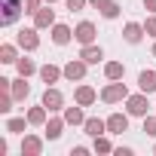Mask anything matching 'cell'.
I'll use <instances>...</instances> for the list:
<instances>
[{
  "mask_svg": "<svg viewBox=\"0 0 156 156\" xmlns=\"http://www.w3.org/2000/svg\"><path fill=\"white\" fill-rule=\"evenodd\" d=\"M28 122L31 126H46V119H49V110L43 107V104H37V107H28Z\"/></svg>",
  "mask_w": 156,
  "mask_h": 156,
  "instance_id": "cell-21",
  "label": "cell"
},
{
  "mask_svg": "<svg viewBox=\"0 0 156 156\" xmlns=\"http://www.w3.org/2000/svg\"><path fill=\"white\" fill-rule=\"evenodd\" d=\"M153 153H156V144H153Z\"/></svg>",
  "mask_w": 156,
  "mask_h": 156,
  "instance_id": "cell-39",
  "label": "cell"
},
{
  "mask_svg": "<svg viewBox=\"0 0 156 156\" xmlns=\"http://www.w3.org/2000/svg\"><path fill=\"white\" fill-rule=\"evenodd\" d=\"M40 104H43L49 113H58V110H64V95H61V89H55V86H46V92H43Z\"/></svg>",
  "mask_w": 156,
  "mask_h": 156,
  "instance_id": "cell-6",
  "label": "cell"
},
{
  "mask_svg": "<svg viewBox=\"0 0 156 156\" xmlns=\"http://www.w3.org/2000/svg\"><path fill=\"white\" fill-rule=\"evenodd\" d=\"M12 98L16 101H25L28 95H31V86H28V76H16V80H12Z\"/></svg>",
  "mask_w": 156,
  "mask_h": 156,
  "instance_id": "cell-20",
  "label": "cell"
},
{
  "mask_svg": "<svg viewBox=\"0 0 156 156\" xmlns=\"http://www.w3.org/2000/svg\"><path fill=\"white\" fill-rule=\"evenodd\" d=\"M16 70H19V76H34V73H40V67L34 64V58H25V55H19Z\"/></svg>",
  "mask_w": 156,
  "mask_h": 156,
  "instance_id": "cell-23",
  "label": "cell"
},
{
  "mask_svg": "<svg viewBox=\"0 0 156 156\" xmlns=\"http://www.w3.org/2000/svg\"><path fill=\"white\" fill-rule=\"evenodd\" d=\"M19 43H3V46H0V61H3V64H16L19 61Z\"/></svg>",
  "mask_w": 156,
  "mask_h": 156,
  "instance_id": "cell-22",
  "label": "cell"
},
{
  "mask_svg": "<svg viewBox=\"0 0 156 156\" xmlns=\"http://www.w3.org/2000/svg\"><path fill=\"white\" fill-rule=\"evenodd\" d=\"M132 92H129V86L122 83V80H107V86L101 89V101L104 104H119V101H126Z\"/></svg>",
  "mask_w": 156,
  "mask_h": 156,
  "instance_id": "cell-2",
  "label": "cell"
},
{
  "mask_svg": "<svg viewBox=\"0 0 156 156\" xmlns=\"http://www.w3.org/2000/svg\"><path fill=\"white\" fill-rule=\"evenodd\" d=\"M28 126H31L28 116H9V119H6V132H9V135H25Z\"/></svg>",
  "mask_w": 156,
  "mask_h": 156,
  "instance_id": "cell-24",
  "label": "cell"
},
{
  "mask_svg": "<svg viewBox=\"0 0 156 156\" xmlns=\"http://www.w3.org/2000/svg\"><path fill=\"white\" fill-rule=\"evenodd\" d=\"M25 12V0H3V16H0V25L9 28L16 25V19Z\"/></svg>",
  "mask_w": 156,
  "mask_h": 156,
  "instance_id": "cell-7",
  "label": "cell"
},
{
  "mask_svg": "<svg viewBox=\"0 0 156 156\" xmlns=\"http://www.w3.org/2000/svg\"><path fill=\"white\" fill-rule=\"evenodd\" d=\"M92 150L95 153H113V141L107 135H98V138H92Z\"/></svg>",
  "mask_w": 156,
  "mask_h": 156,
  "instance_id": "cell-26",
  "label": "cell"
},
{
  "mask_svg": "<svg viewBox=\"0 0 156 156\" xmlns=\"http://www.w3.org/2000/svg\"><path fill=\"white\" fill-rule=\"evenodd\" d=\"M138 89H141V92H147V95H153V92H156V70H153V67L138 73Z\"/></svg>",
  "mask_w": 156,
  "mask_h": 156,
  "instance_id": "cell-19",
  "label": "cell"
},
{
  "mask_svg": "<svg viewBox=\"0 0 156 156\" xmlns=\"http://www.w3.org/2000/svg\"><path fill=\"white\" fill-rule=\"evenodd\" d=\"M104 76H107V80H122V76H126V64L122 61H107L104 64Z\"/></svg>",
  "mask_w": 156,
  "mask_h": 156,
  "instance_id": "cell-25",
  "label": "cell"
},
{
  "mask_svg": "<svg viewBox=\"0 0 156 156\" xmlns=\"http://www.w3.org/2000/svg\"><path fill=\"white\" fill-rule=\"evenodd\" d=\"M144 31H147L150 40H156V12H150V16L144 19Z\"/></svg>",
  "mask_w": 156,
  "mask_h": 156,
  "instance_id": "cell-29",
  "label": "cell"
},
{
  "mask_svg": "<svg viewBox=\"0 0 156 156\" xmlns=\"http://www.w3.org/2000/svg\"><path fill=\"white\" fill-rule=\"evenodd\" d=\"M12 104H16L12 92H0V113H9V110H12Z\"/></svg>",
  "mask_w": 156,
  "mask_h": 156,
  "instance_id": "cell-28",
  "label": "cell"
},
{
  "mask_svg": "<svg viewBox=\"0 0 156 156\" xmlns=\"http://www.w3.org/2000/svg\"><path fill=\"white\" fill-rule=\"evenodd\" d=\"M144 22H126L122 25V40L129 43V46H138L141 40H144Z\"/></svg>",
  "mask_w": 156,
  "mask_h": 156,
  "instance_id": "cell-10",
  "label": "cell"
},
{
  "mask_svg": "<svg viewBox=\"0 0 156 156\" xmlns=\"http://www.w3.org/2000/svg\"><path fill=\"white\" fill-rule=\"evenodd\" d=\"M95 37H98V28H95V22H89V19H83L80 25L73 28V40L80 43V46H89V43H95Z\"/></svg>",
  "mask_w": 156,
  "mask_h": 156,
  "instance_id": "cell-3",
  "label": "cell"
},
{
  "mask_svg": "<svg viewBox=\"0 0 156 156\" xmlns=\"http://www.w3.org/2000/svg\"><path fill=\"white\" fill-rule=\"evenodd\" d=\"M122 104H126V113H129V116H138V119L150 116V95H147V92H135V95H129Z\"/></svg>",
  "mask_w": 156,
  "mask_h": 156,
  "instance_id": "cell-1",
  "label": "cell"
},
{
  "mask_svg": "<svg viewBox=\"0 0 156 156\" xmlns=\"http://www.w3.org/2000/svg\"><path fill=\"white\" fill-rule=\"evenodd\" d=\"M113 153H116V156H132L135 150H132V147H113Z\"/></svg>",
  "mask_w": 156,
  "mask_h": 156,
  "instance_id": "cell-34",
  "label": "cell"
},
{
  "mask_svg": "<svg viewBox=\"0 0 156 156\" xmlns=\"http://www.w3.org/2000/svg\"><path fill=\"white\" fill-rule=\"evenodd\" d=\"M86 3L89 0H64V9L67 12H80V9H86Z\"/></svg>",
  "mask_w": 156,
  "mask_h": 156,
  "instance_id": "cell-31",
  "label": "cell"
},
{
  "mask_svg": "<svg viewBox=\"0 0 156 156\" xmlns=\"http://www.w3.org/2000/svg\"><path fill=\"white\" fill-rule=\"evenodd\" d=\"M43 141H46V135L40 138V135H28L25 132V138H22V156H40L43 153Z\"/></svg>",
  "mask_w": 156,
  "mask_h": 156,
  "instance_id": "cell-13",
  "label": "cell"
},
{
  "mask_svg": "<svg viewBox=\"0 0 156 156\" xmlns=\"http://www.w3.org/2000/svg\"><path fill=\"white\" fill-rule=\"evenodd\" d=\"M61 76H64V70H61L58 64H52V61H46V64L40 67V80H43L46 86H55V83L61 80Z\"/></svg>",
  "mask_w": 156,
  "mask_h": 156,
  "instance_id": "cell-16",
  "label": "cell"
},
{
  "mask_svg": "<svg viewBox=\"0 0 156 156\" xmlns=\"http://www.w3.org/2000/svg\"><path fill=\"white\" fill-rule=\"evenodd\" d=\"M144 135L156 141V116H144Z\"/></svg>",
  "mask_w": 156,
  "mask_h": 156,
  "instance_id": "cell-30",
  "label": "cell"
},
{
  "mask_svg": "<svg viewBox=\"0 0 156 156\" xmlns=\"http://www.w3.org/2000/svg\"><path fill=\"white\" fill-rule=\"evenodd\" d=\"M83 135H89V138L107 135V119H101V116H86V122H83Z\"/></svg>",
  "mask_w": 156,
  "mask_h": 156,
  "instance_id": "cell-15",
  "label": "cell"
},
{
  "mask_svg": "<svg viewBox=\"0 0 156 156\" xmlns=\"http://www.w3.org/2000/svg\"><path fill=\"white\" fill-rule=\"evenodd\" d=\"M144 9L147 12H156V0H144Z\"/></svg>",
  "mask_w": 156,
  "mask_h": 156,
  "instance_id": "cell-36",
  "label": "cell"
},
{
  "mask_svg": "<svg viewBox=\"0 0 156 156\" xmlns=\"http://www.w3.org/2000/svg\"><path fill=\"white\" fill-rule=\"evenodd\" d=\"M122 132H129V113H110L107 116V135H122Z\"/></svg>",
  "mask_w": 156,
  "mask_h": 156,
  "instance_id": "cell-14",
  "label": "cell"
},
{
  "mask_svg": "<svg viewBox=\"0 0 156 156\" xmlns=\"http://www.w3.org/2000/svg\"><path fill=\"white\" fill-rule=\"evenodd\" d=\"M98 12H101V19H107V22H113V19H119V12H122V6L116 3V0H110V3H107V6H101Z\"/></svg>",
  "mask_w": 156,
  "mask_h": 156,
  "instance_id": "cell-27",
  "label": "cell"
},
{
  "mask_svg": "<svg viewBox=\"0 0 156 156\" xmlns=\"http://www.w3.org/2000/svg\"><path fill=\"white\" fill-rule=\"evenodd\" d=\"M64 116H52L49 113V119H46V126H43V135H46V141H58L61 135H64Z\"/></svg>",
  "mask_w": 156,
  "mask_h": 156,
  "instance_id": "cell-12",
  "label": "cell"
},
{
  "mask_svg": "<svg viewBox=\"0 0 156 156\" xmlns=\"http://www.w3.org/2000/svg\"><path fill=\"white\" fill-rule=\"evenodd\" d=\"M89 153V147L86 144H76V147H70V156H86Z\"/></svg>",
  "mask_w": 156,
  "mask_h": 156,
  "instance_id": "cell-33",
  "label": "cell"
},
{
  "mask_svg": "<svg viewBox=\"0 0 156 156\" xmlns=\"http://www.w3.org/2000/svg\"><path fill=\"white\" fill-rule=\"evenodd\" d=\"M80 58H83L86 64H98V61H104V49H101L98 43H89V46L80 49Z\"/></svg>",
  "mask_w": 156,
  "mask_h": 156,
  "instance_id": "cell-17",
  "label": "cell"
},
{
  "mask_svg": "<svg viewBox=\"0 0 156 156\" xmlns=\"http://www.w3.org/2000/svg\"><path fill=\"white\" fill-rule=\"evenodd\" d=\"M153 58H156V40H153Z\"/></svg>",
  "mask_w": 156,
  "mask_h": 156,
  "instance_id": "cell-37",
  "label": "cell"
},
{
  "mask_svg": "<svg viewBox=\"0 0 156 156\" xmlns=\"http://www.w3.org/2000/svg\"><path fill=\"white\" fill-rule=\"evenodd\" d=\"M55 25V9H52V3H43L37 12H34V28L37 31H49Z\"/></svg>",
  "mask_w": 156,
  "mask_h": 156,
  "instance_id": "cell-9",
  "label": "cell"
},
{
  "mask_svg": "<svg viewBox=\"0 0 156 156\" xmlns=\"http://www.w3.org/2000/svg\"><path fill=\"white\" fill-rule=\"evenodd\" d=\"M46 3H58V0H46Z\"/></svg>",
  "mask_w": 156,
  "mask_h": 156,
  "instance_id": "cell-38",
  "label": "cell"
},
{
  "mask_svg": "<svg viewBox=\"0 0 156 156\" xmlns=\"http://www.w3.org/2000/svg\"><path fill=\"white\" fill-rule=\"evenodd\" d=\"M110 0H89V6H95V9H101V6H107Z\"/></svg>",
  "mask_w": 156,
  "mask_h": 156,
  "instance_id": "cell-35",
  "label": "cell"
},
{
  "mask_svg": "<svg viewBox=\"0 0 156 156\" xmlns=\"http://www.w3.org/2000/svg\"><path fill=\"white\" fill-rule=\"evenodd\" d=\"M98 98H101V92L92 89L89 83H80V86L73 89V104H80V107H92Z\"/></svg>",
  "mask_w": 156,
  "mask_h": 156,
  "instance_id": "cell-4",
  "label": "cell"
},
{
  "mask_svg": "<svg viewBox=\"0 0 156 156\" xmlns=\"http://www.w3.org/2000/svg\"><path fill=\"white\" fill-rule=\"evenodd\" d=\"M61 116H64V122H67V126H80V129H83V122H86V113H83V107H80V104L64 107V110H61Z\"/></svg>",
  "mask_w": 156,
  "mask_h": 156,
  "instance_id": "cell-18",
  "label": "cell"
},
{
  "mask_svg": "<svg viewBox=\"0 0 156 156\" xmlns=\"http://www.w3.org/2000/svg\"><path fill=\"white\" fill-rule=\"evenodd\" d=\"M61 70H64V80H70V83H83V80H86L89 64H86L83 58H70V61H67Z\"/></svg>",
  "mask_w": 156,
  "mask_h": 156,
  "instance_id": "cell-5",
  "label": "cell"
},
{
  "mask_svg": "<svg viewBox=\"0 0 156 156\" xmlns=\"http://www.w3.org/2000/svg\"><path fill=\"white\" fill-rule=\"evenodd\" d=\"M49 37H52L55 46H67V43L73 40V28H67L64 22H55V25L49 28Z\"/></svg>",
  "mask_w": 156,
  "mask_h": 156,
  "instance_id": "cell-11",
  "label": "cell"
},
{
  "mask_svg": "<svg viewBox=\"0 0 156 156\" xmlns=\"http://www.w3.org/2000/svg\"><path fill=\"white\" fill-rule=\"evenodd\" d=\"M43 3H46V0H25V12H28V16H34Z\"/></svg>",
  "mask_w": 156,
  "mask_h": 156,
  "instance_id": "cell-32",
  "label": "cell"
},
{
  "mask_svg": "<svg viewBox=\"0 0 156 156\" xmlns=\"http://www.w3.org/2000/svg\"><path fill=\"white\" fill-rule=\"evenodd\" d=\"M16 43H19L25 52H37V49H40V34H37V28H22V31L16 34Z\"/></svg>",
  "mask_w": 156,
  "mask_h": 156,
  "instance_id": "cell-8",
  "label": "cell"
}]
</instances>
